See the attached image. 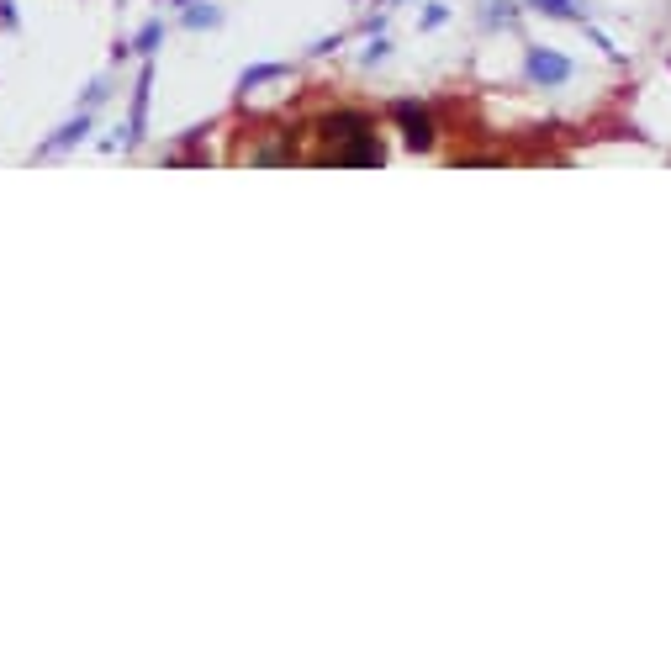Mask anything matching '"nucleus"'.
I'll return each mask as SVG.
<instances>
[{
  "label": "nucleus",
  "mask_w": 671,
  "mask_h": 671,
  "mask_svg": "<svg viewBox=\"0 0 671 671\" xmlns=\"http://www.w3.org/2000/svg\"><path fill=\"white\" fill-rule=\"evenodd\" d=\"M312 133L323 143L318 154H312V164H344V170H381L386 164V143H381L370 111H354V106L323 111Z\"/></svg>",
  "instance_id": "1"
},
{
  "label": "nucleus",
  "mask_w": 671,
  "mask_h": 671,
  "mask_svg": "<svg viewBox=\"0 0 671 671\" xmlns=\"http://www.w3.org/2000/svg\"><path fill=\"white\" fill-rule=\"evenodd\" d=\"M397 111V122H402V143L413 148V154H428V148H434V117H428V106H418V101H397L391 106Z\"/></svg>",
  "instance_id": "2"
},
{
  "label": "nucleus",
  "mask_w": 671,
  "mask_h": 671,
  "mask_svg": "<svg viewBox=\"0 0 671 671\" xmlns=\"http://www.w3.org/2000/svg\"><path fill=\"white\" fill-rule=\"evenodd\" d=\"M524 74H529V85L555 90V85L571 80V59H566V53H555V48H529L524 53Z\"/></svg>",
  "instance_id": "3"
},
{
  "label": "nucleus",
  "mask_w": 671,
  "mask_h": 671,
  "mask_svg": "<svg viewBox=\"0 0 671 671\" xmlns=\"http://www.w3.org/2000/svg\"><path fill=\"white\" fill-rule=\"evenodd\" d=\"M148 90H154V64H143L138 74V90H133V117H127V148H133L143 138V127H148Z\"/></svg>",
  "instance_id": "4"
},
{
  "label": "nucleus",
  "mask_w": 671,
  "mask_h": 671,
  "mask_svg": "<svg viewBox=\"0 0 671 671\" xmlns=\"http://www.w3.org/2000/svg\"><path fill=\"white\" fill-rule=\"evenodd\" d=\"M85 133H90V111H80V117H74V122H64L59 133H53L43 148H37V154H64V148H74V143H80Z\"/></svg>",
  "instance_id": "5"
},
{
  "label": "nucleus",
  "mask_w": 671,
  "mask_h": 671,
  "mask_svg": "<svg viewBox=\"0 0 671 671\" xmlns=\"http://www.w3.org/2000/svg\"><path fill=\"white\" fill-rule=\"evenodd\" d=\"M302 154H296V133H286L281 143H259L249 148V164H296Z\"/></svg>",
  "instance_id": "6"
},
{
  "label": "nucleus",
  "mask_w": 671,
  "mask_h": 671,
  "mask_svg": "<svg viewBox=\"0 0 671 671\" xmlns=\"http://www.w3.org/2000/svg\"><path fill=\"white\" fill-rule=\"evenodd\" d=\"M286 74H291V64H254V69H244V74H238V90L249 96V90H259V85H275V80H286Z\"/></svg>",
  "instance_id": "7"
},
{
  "label": "nucleus",
  "mask_w": 671,
  "mask_h": 671,
  "mask_svg": "<svg viewBox=\"0 0 671 671\" xmlns=\"http://www.w3.org/2000/svg\"><path fill=\"white\" fill-rule=\"evenodd\" d=\"M529 6L555 16V22H576V0H529Z\"/></svg>",
  "instance_id": "8"
},
{
  "label": "nucleus",
  "mask_w": 671,
  "mask_h": 671,
  "mask_svg": "<svg viewBox=\"0 0 671 671\" xmlns=\"http://www.w3.org/2000/svg\"><path fill=\"white\" fill-rule=\"evenodd\" d=\"M217 22H222L217 6H196V0H191V11H185V27H217Z\"/></svg>",
  "instance_id": "9"
},
{
  "label": "nucleus",
  "mask_w": 671,
  "mask_h": 671,
  "mask_svg": "<svg viewBox=\"0 0 671 671\" xmlns=\"http://www.w3.org/2000/svg\"><path fill=\"white\" fill-rule=\"evenodd\" d=\"M164 43V22H148L143 32H138V43H133V53H154Z\"/></svg>",
  "instance_id": "10"
},
{
  "label": "nucleus",
  "mask_w": 671,
  "mask_h": 671,
  "mask_svg": "<svg viewBox=\"0 0 671 671\" xmlns=\"http://www.w3.org/2000/svg\"><path fill=\"white\" fill-rule=\"evenodd\" d=\"M487 22H513V0H487Z\"/></svg>",
  "instance_id": "11"
},
{
  "label": "nucleus",
  "mask_w": 671,
  "mask_h": 671,
  "mask_svg": "<svg viewBox=\"0 0 671 671\" xmlns=\"http://www.w3.org/2000/svg\"><path fill=\"white\" fill-rule=\"evenodd\" d=\"M444 16H450V11H444V6H428V11H423V27H439V22H444Z\"/></svg>",
  "instance_id": "12"
},
{
  "label": "nucleus",
  "mask_w": 671,
  "mask_h": 671,
  "mask_svg": "<svg viewBox=\"0 0 671 671\" xmlns=\"http://www.w3.org/2000/svg\"><path fill=\"white\" fill-rule=\"evenodd\" d=\"M170 6H191V0H170Z\"/></svg>",
  "instance_id": "13"
}]
</instances>
